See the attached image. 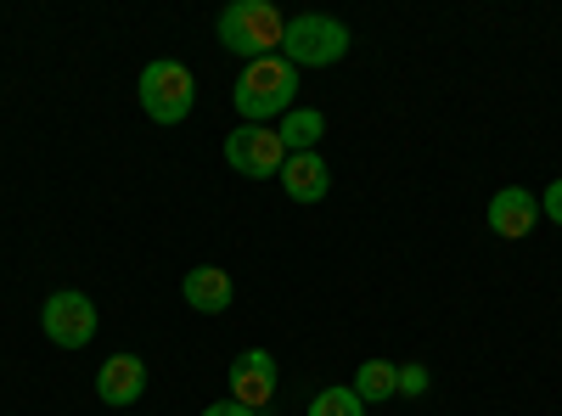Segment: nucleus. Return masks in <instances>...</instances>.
<instances>
[{
  "instance_id": "obj_1",
  "label": "nucleus",
  "mask_w": 562,
  "mask_h": 416,
  "mask_svg": "<svg viewBox=\"0 0 562 416\" xmlns=\"http://www.w3.org/2000/svg\"><path fill=\"white\" fill-rule=\"evenodd\" d=\"M293 97H299V68L288 57H259L237 74L231 85V102L248 124H265V119H288L293 113Z\"/></svg>"
},
{
  "instance_id": "obj_2",
  "label": "nucleus",
  "mask_w": 562,
  "mask_h": 416,
  "mask_svg": "<svg viewBox=\"0 0 562 416\" xmlns=\"http://www.w3.org/2000/svg\"><path fill=\"white\" fill-rule=\"evenodd\" d=\"M281 34H288V23H281L270 0H231L220 12V45L231 57H248V63L281 57Z\"/></svg>"
},
{
  "instance_id": "obj_3",
  "label": "nucleus",
  "mask_w": 562,
  "mask_h": 416,
  "mask_svg": "<svg viewBox=\"0 0 562 416\" xmlns=\"http://www.w3.org/2000/svg\"><path fill=\"white\" fill-rule=\"evenodd\" d=\"M281 57L293 68H333V63L349 57V29L338 18L304 12V18L288 23V34H281Z\"/></svg>"
},
{
  "instance_id": "obj_4",
  "label": "nucleus",
  "mask_w": 562,
  "mask_h": 416,
  "mask_svg": "<svg viewBox=\"0 0 562 416\" xmlns=\"http://www.w3.org/2000/svg\"><path fill=\"white\" fill-rule=\"evenodd\" d=\"M192 102H198V79H192V68H186V63L158 57V63L140 68V108H147V119L180 124L186 113H192Z\"/></svg>"
},
{
  "instance_id": "obj_5",
  "label": "nucleus",
  "mask_w": 562,
  "mask_h": 416,
  "mask_svg": "<svg viewBox=\"0 0 562 416\" xmlns=\"http://www.w3.org/2000/svg\"><path fill=\"white\" fill-rule=\"evenodd\" d=\"M225 164L248 180H270L288 164V147H281V135L270 124H243V130L225 135Z\"/></svg>"
},
{
  "instance_id": "obj_6",
  "label": "nucleus",
  "mask_w": 562,
  "mask_h": 416,
  "mask_svg": "<svg viewBox=\"0 0 562 416\" xmlns=\"http://www.w3.org/2000/svg\"><path fill=\"white\" fill-rule=\"evenodd\" d=\"M40 327H45V338H52L57 349H85L90 338H97V304H90L85 293H74V288H63V293L45 299Z\"/></svg>"
},
{
  "instance_id": "obj_7",
  "label": "nucleus",
  "mask_w": 562,
  "mask_h": 416,
  "mask_svg": "<svg viewBox=\"0 0 562 416\" xmlns=\"http://www.w3.org/2000/svg\"><path fill=\"white\" fill-rule=\"evenodd\" d=\"M231 400L265 416V405L276 400V355L270 349H243L231 360Z\"/></svg>"
},
{
  "instance_id": "obj_8",
  "label": "nucleus",
  "mask_w": 562,
  "mask_h": 416,
  "mask_svg": "<svg viewBox=\"0 0 562 416\" xmlns=\"http://www.w3.org/2000/svg\"><path fill=\"white\" fill-rule=\"evenodd\" d=\"M535 220H540V198L524 192V187H506V192L490 198V231H495V237H506V243L529 237Z\"/></svg>"
},
{
  "instance_id": "obj_9",
  "label": "nucleus",
  "mask_w": 562,
  "mask_h": 416,
  "mask_svg": "<svg viewBox=\"0 0 562 416\" xmlns=\"http://www.w3.org/2000/svg\"><path fill=\"white\" fill-rule=\"evenodd\" d=\"M97 394H102V405H135L140 394H147V360H140V355H113V360H102Z\"/></svg>"
},
{
  "instance_id": "obj_10",
  "label": "nucleus",
  "mask_w": 562,
  "mask_h": 416,
  "mask_svg": "<svg viewBox=\"0 0 562 416\" xmlns=\"http://www.w3.org/2000/svg\"><path fill=\"white\" fill-rule=\"evenodd\" d=\"M326 187H333V169H326L321 153H288V164H281V192L293 203H321Z\"/></svg>"
},
{
  "instance_id": "obj_11",
  "label": "nucleus",
  "mask_w": 562,
  "mask_h": 416,
  "mask_svg": "<svg viewBox=\"0 0 562 416\" xmlns=\"http://www.w3.org/2000/svg\"><path fill=\"white\" fill-rule=\"evenodd\" d=\"M180 299L192 310H203V315H225L231 304H237V288H231V276L220 265H198V270H186Z\"/></svg>"
},
{
  "instance_id": "obj_12",
  "label": "nucleus",
  "mask_w": 562,
  "mask_h": 416,
  "mask_svg": "<svg viewBox=\"0 0 562 416\" xmlns=\"http://www.w3.org/2000/svg\"><path fill=\"white\" fill-rule=\"evenodd\" d=\"M366 405H378V400H394L400 394V366L394 360H360V372L349 383Z\"/></svg>"
},
{
  "instance_id": "obj_13",
  "label": "nucleus",
  "mask_w": 562,
  "mask_h": 416,
  "mask_svg": "<svg viewBox=\"0 0 562 416\" xmlns=\"http://www.w3.org/2000/svg\"><path fill=\"white\" fill-rule=\"evenodd\" d=\"M276 135H281V147H288V153H315V142L326 135V119L315 108H293L288 119L276 124Z\"/></svg>"
},
{
  "instance_id": "obj_14",
  "label": "nucleus",
  "mask_w": 562,
  "mask_h": 416,
  "mask_svg": "<svg viewBox=\"0 0 562 416\" xmlns=\"http://www.w3.org/2000/svg\"><path fill=\"white\" fill-rule=\"evenodd\" d=\"M310 416H366V400L355 389H321L310 400Z\"/></svg>"
},
{
  "instance_id": "obj_15",
  "label": "nucleus",
  "mask_w": 562,
  "mask_h": 416,
  "mask_svg": "<svg viewBox=\"0 0 562 416\" xmlns=\"http://www.w3.org/2000/svg\"><path fill=\"white\" fill-rule=\"evenodd\" d=\"M400 394H428V366H400Z\"/></svg>"
},
{
  "instance_id": "obj_16",
  "label": "nucleus",
  "mask_w": 562,
  "mask_h": 416,
  "mask_svg": "<svg viewBox=\"0 0 562 416\" xmlns=\"http://www.w3.org/2000/svg\"><path fill=\"white\" fill-rule=\"evenodd\" d=\"M540 209L551 214V225H562V180H551V187L540 192Z\"/></svg>"
},
{
  "instance_id": "obj_17",
  "label": "nucleus",
  "mask_w": 562,
  "mask_h": 416,
  "mask_svg": "<svg viewBox=\"0 0 562 416\" xmlns=\"http://www.w3.org/2000/svg\"><path fill=\"white\" fill-rule=\"evenodd\" d=\"M203 416H259V411H248V405H237V400H220V405H209Z\"/></svg>"
}]
</instances>
